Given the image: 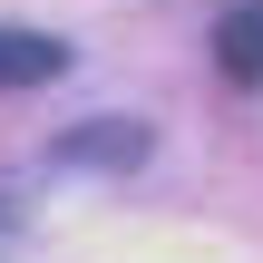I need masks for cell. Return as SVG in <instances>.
Returning <instances> with one entry per match:
<instances>
[{
  "instance_id": "obj_2",
  "label": "cell",
  "mask_w": 263,
  "mask_h": 263,
  "mask_svg": "<svg viewBox=\"0 0 263 263\" xmlns=\"http://www.w3.org/2000/svg\"><path fill=\"white\" fill-rule=\"evenodd\" d=\"M68 68V39H49V29H10L0 20V88H49Z\"/></svg>"
},
{
  "instance_id": "obj_4",
  "label": "cell",
  "mask_w": 263,
  "mask_h": 263,
  "mask_svg": "<svg viewBox=\"0 0 263 263\" xmlns=\"http://www.w3.org/2000/svg\"><path fill=\"white\" fill-rule=\"evenodd\" d=\"M10 244H20V205H10V185H0V263H10Z\"/></svg>"
},
{
  "instance_id": "obj_1",
  "label": "cell",
  "mask_w": 263,
  "mask_h": 263,
  "mask_svg": "<svg viewBox=\"0 0 263 263\" xmlns=\"http://www.w3.org/2000/svg\"><path fill=\"white\" fill-rule=\"evenodd\" d=\"M137 156H146V127H137V117H88L78 137H59V156H49V166H98V176H127Z\"/></svg>"
},
{
  "instance_id": "obj_3",
  "label": "cell",
  "mask_w": 263,
  "mask_h": 263,
  "mask_svg": "<svg viewBox=\"0 0 263 263\" xmlns=\"http://www.w3.org/2000/svg\"><path fill=\"white\" fill-rule=\"evenodd\" d=\"M215 49H224V78H244V88H254V78H263V0H244V10H224Z\"/></svg>"
}]
</instances>
